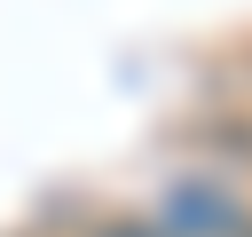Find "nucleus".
<instances>
[{"mask_svg": "<svg viewBox=\"0 0 252 237\" xmlns=\"http://www.w3.org/2000/svg\"><path fill=\"white\" fill-rule=\"evenodd\" d=\"M158 229H165V237H244L252 213H244L236 182H220V174H181V182H165Z\"/></svg>", "mask_w": 252, "mask_h": 237, "instance_id": "f257e3e1", "label": "nucleus"}, {"mask_svg": "<svg viewBox=\"0 0 252 237\" xmlns=\"http://www.w3.org/2000/svg\"><path fill=\"white\" fill-rule=\"evenodd\" d=\"M87 237H165V229H158V221H94Z\"/></svg>", "mask_w": 252, "mask_h": 237, "instance_id": "f03ea898", "label": "nucleus"}, {"mask_svg": "<svg viewBox=\"0 0 252 237\" xmlns=\"http://www.w3.org/2000/svg\"><path fill=\"white\" fill-rule=\"evenodd\" d=\"M244 237H252V229H244Z\"/></svg>", "mask_w": 252, "mask_h": 237, "instance_id": "7ed1b4c3", "label": "nucleus"}]
</instances>
